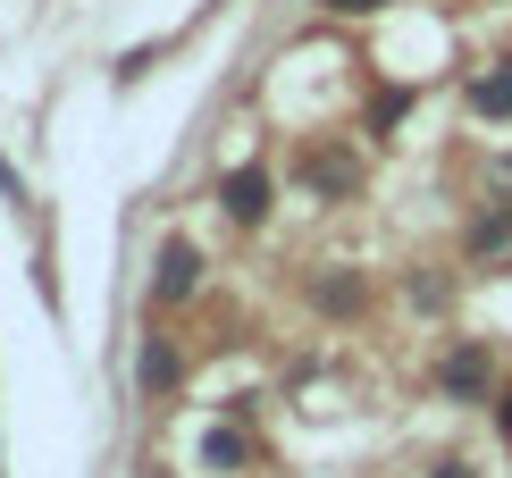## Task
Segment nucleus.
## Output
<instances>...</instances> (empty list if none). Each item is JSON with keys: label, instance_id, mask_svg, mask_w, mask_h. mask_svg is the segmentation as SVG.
Segmentation results:
<instances>
[{"label": "nucleus", "instance_id": "423d86ee", "mask_svg": "<svg viewBox=\"0 0 512 478\" xmlns=\"http://www.w3.org/2000/svg\"><path fill=\"white\" fill-rule=\"evenodd\" d=\"M504 235H512V219H504V210H487V219L471 227V252L487 260V252H496V244H504Z\"/></svg>", "mask_w": 512, "mask_h": 478}, {"label": "nucleus", "instance_id": "0eeeda50", "mask_svg": "<svg viewBox=\"0 0 512 478\" xmlns=\"http://www.w3.org/2000/svg\"><path fill=\"white\" fill-rule=\"evenodd\" d=\"M244 462V437H227V428H219V437H210V470H236Z\"/></svg>", "mask_w": 512, "mask_h": 478}, {"label": "nucleus", "instance_id": "1a4fd4ad", "mask_svg": "<svg viewBox=\"0 0 512 478\" xmlns=\"http://www.w3.org/2000/svg\"><path fill=\"white\" fill-rule=\"evenodd\" d=\"M504 437H512V395H504Z\"/></svg>", "mask_w": 512, "mask_h": 478}, {"label": "nucleus", "instance_id": "f257e3e1", "mask_svg": "<svg viewBox=\"0 0 512 478\" xmlns=\"http://www.w3.org/2000/svg\"><path fill=\"white\" fill-rule=\"evenodd\" d=\"M445 395H462V403L487 395V353L479 344H454V353H445Z\"/></svg>", "mask_w": 512, "mask_h": 478}, {"label": "nucleus", "instance_id": "39448f33", "mask_svg": "<svg viewBox=\"0 0 512 478\" xmlns=\"http://www.w3.org/2000/svg\"><path fill=\"white\" fill-rule=\"evenodd\" d=\"M143 386H177V353L168 344H143Z\"/></svg>", "mask_w": 512, "mask_h": 478}, {"label": "nucleus", "instance_id": "7ed1b4c3", "mask_svg": "<svg viewBox=\"0 0 512 478\" xmlns=\"http://www.w3.org/2000/svg\"><path fill=\"white\" fill-rule=\"evenodd\" d=\"M185 286H194V252H185V244H168V252H160V302H177Z\"/></svg>", "mask_w": 512, "mask_h": 478}, {"label": "nucleus", "instance_id": "6e6552de", "mask_svg": "<svg viewBox=\"0 0 512 478\" xmlns=\"http://www.w3.org/2000/svg\"><path fill=\"white\" fill-rule=\"evenodd\" d=\"M328 9H387V0H328Z\"/></svg>", "mask_w": 512, "mask_h": 478}, {"label": "nucleus", "instance_id": "20e7f679", "mask_svg": "<svg viewBox=\"0 0 512 478\" xmlns=\"http://www.w3.org/2000/svg\"><path fill=\"white\" fill-rule=\"evenodd\" d=\"M471 101H479L487 118H512V68H496V76H479V84H471Z\"/></svg>", "mask_w": 512, "mask_h": 478}, {"label": "nucleus", "instance_id": "f03ea898", "mask_svg": "<svg viewBox=\"0 0 512 478\" xmlns=\"http://www.w3.org/2000/svg\"><path fill=\"white\" fill-rule=\"evenodd\" d=\"M227 210H236V219H261L269 210V177L261 168H236V177H227Z\"/></svg>", "mask_w": 512, "mask_h": 478}, {"label": "nucleus", "instance_id": "9d476101", "mask_svg": "<svg viewBox=\"0 0 512 478\" xmlns=\"http://www.w3.org/2000/svg\"><path fill=\"white\" fill-rule=\"evenodd\" d=\"M445 478H462V470H445Z\"/></svg>", "mask_w": 512, "mask_h": 478}]
</instances>
